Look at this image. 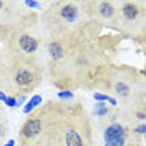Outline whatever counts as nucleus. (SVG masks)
Wrapping results in <instances>:
<instances>
[{
  "mask_svg": "<svg viewBox=\"0 0 146 146\" xmlns=\"http://www.w3.org/2000/svg\"><path fill=\"white\" fill-rule=\"evenodd\" d=\"M5 60V58H3ZM7 63V83L5 93L10 96H25L43 82L46 73L42 66L23 62H5Z\"/></svg>",
  "mask_w": 146,
  "mask_h": 146,
  "instance_id": "obj_6",
  "label": "nucleus"
},
{
  "mask_svg": "<svg viewBox=\"0 0 146 146\" xmlns=\"http://www.w3.org/2000/svg\"><path fill=\"white\" fill-rule=\"evenodd\" d=\"M146 25V3L123 0L118 2V15H116V30L128 36L143 35Z\"/></svg>",
  "mask_w": 146,
  "mask_h": 146,
  "instance_id": "obj_8",
  "label": "nucleus"
},
{
  "mask_svg": "<svg viewBox=\"0 0 146 146\" xmlns=\"http://www.w3.org/2000/svg\"><path fill=\"white\" fill-rule=\"evenodd\" d=\"M60 101H50L45 106L32 111L20 128L17 145L20 146H52L60 116Z\"/></svg>",
  "mask_w": 146,
  "mask_h": 146,
  "instance_id": "obj_4",
  "label": "nucleus"
},
{
  "mask_svg": "<svg viewBox=\"0 0 146 146\" xmlns=\"http://www.w3.org/2000/svg\"><path fill=\"white\" fill-rule=\"evenodd\" d=\"M96 86L106 90L108 95L111 93L119 108L128 110L131 115L138 110H145V80L133 68H116L108 65Z\"/></svg>",
  "mask_w": 146,
  "mask_h": 146,
  "instance_id": "obj_2",
  "label": "nucleus"
},
{
  "mask_svg": "<svg viewBox=\"0 0 146 146\" xmlns=\"http://www.w3.org/2000/svg\"><path fill=\"white\" fill-rule=\"evenodd\" d=\"M43 33L38 27V23H33L30 27H25L15 32L2 46V56L5 62H23L42 66L45 70V55H43Z\"/></svg>",
  "mask_w": 146,
  "mask_h": 146,
  "instance_id": "obj_5",
  "label": "nucleus"
},
{
  "mask_svg": "<svg viewBox=\"0 0 146 146\" xmlns=\"http://www.w3.org/2000/svg\"><path fill=\"white\" fill-rule=\"evenodd\" d=\"M86 9H88L91 22L96 27L116 28L118 2H113V0H93V2H86Z\"/></svg>",
  "mask_w": 146,
  "mask_h": 146,
  "instance_id": "obj_9",
  "label": "nucleus"
},
{
  "mask_svg": "<svg viewBox=\"0 0 146 146\" xmlns=\"http://www.w3.org/2000/svg\"><path fill=\"white\" fill-rule=\"evenodd\" d=\"M15 145H17V143H15V139H9L3 146H15Z\"/></svg>",
  "mask_w": 146,
  "mask_h": 146,
  "instance_id": "obj_17",
  "label": "nucleus"
},
{
  "mask_svg": "<svg viewBox=\"0 0 146 146\" xmlns=\"http://www.w3.org/2000/svg\"><path fill=\"white\" fill-rule=\"evenodd\" d=\"M3 105H7L9 108H17V98L15 96H10V95H7V100H5V103Z\"/></svg>",
  "mask_w": 146,
  "mask_h": 146,
  "instance_id": "obj_15",
  "label": "nucleus"
},
{
  "mask_svg": "<svg viewBox=\"0 0 146 146\" xmlns=\"http://www.w3.org/2000/svg\"><path fill=\"white\" fill-rule=\"evenodd\" d=\"M93 125L82 105L62 103L52 146H93Z\"/></svg>",
  "mask_w": 146,
  "mask_h": 146,
  "instance_id": "obj_3",
  "label": "nucleus"
},
{
  "mask_svg": "<svg viewBox=\"0 0 146 146\" xmlns=\"http://www.w3.org/2000/svg\"><path fill=\"white\" fill-rule=\"evenodd\" d=\"M3 111H5V110H3V105L0 103V113H3Z\"/></svg>",
  "mask_w": 146,
  "mask_h": 146,
  "instance_id": "obj_18",
  "label": "nucleus"
},
{
  "mask_svg": "<svg viewBox=\"0 0 146 146\" xmlns=\"http://www.w3.org/2000/svg\"><path fill=\"white\" fill-rule=\"evenodd\" d=\"M38 23L35 12L17 0H0V42H7L15 32Z\"/></svg>",
  "mask_w": 146,
  "mask_h": 146,
  "instance_id": "obj_7",
  "label": "nucleus"
},
{
  "mask_svg": "<svg viewBox=\"0 0 146 146\" xmlns=\"http://www.w3.org/2000/svg\"><path fill=\"white\" fill-rule=\"evenodd\" d=\"M5 100H7V93L0 90V101H2V103H5Z\"/></svg>",
  "mask_w": 146,
  "mask_h": 146,
  "instance_id": "obj_16",
  "label": "nucleus"
},
{
  "mask_svg": "<svg viewBox=\"0 0 146 146\" xmlns=\"http://www.w3.org/2000/svg\"><path fill=\"white\" fill-rule=\"evenodd\" d=\"M5 83H7V63L2 56V52H0V90H5Z\"/></svg>",
  "mask_w": 146,
  "mask_h": 146,
  "instance_id": "obj_13",
  "label": "nucleus"
},
{
  "mask_svg": "<svg viewBox=\"0 0 146 146\" xmlns=\"http://www.w3.org/2000/svg\"><path fill=\"white\" fill-rule=\"evenodd\" d=\"M38 27L45 38H65L73 43L88 42L90 30L96 27L90 18L86 2H46Z\"/></svg>",
  "mask_w": 146,
  "mask_h": 146,
  "instance_id": "obj_1",
  "label": "nucleus"
},
{
  "mask_svg": "<svg viewBox=\"0 0 146 146\" xmlns=\"http://www.w3.org/2000/svg\"><path fill=\"white\" fill-rule=\"evenodd\" d=\"M9 133H10V121H9L7 113L3 111V113H0V146L5 143Z\"/></svg>",
  "mask_w": 146,
  "mask_h": 146,
  "instance_id": "obj_11",
  "label": "nucleus"
},
{
  "mask_svg": "<svg viewBox=\"0 0 146 146\" xmlns=\"http://www.w3.org/2000/svg\"><path fill=\"white\" fill-rule=\"evenodd\" d=\"M42 100H43V98H42V95H33V96L28 100L27 105L23 106V113H25V115H30L32 111H35V110L42 105Z\"/></svg>",
  "mask_w": 146,
  "mask_h": 146,
  "instance_id": "obj_12",
  "label": "nucleus"
},
{
  "mask_svg": "<svg viewBox=\"0 0 146 146\" xmlns=\"http://www.w3.org/2000/svg\"><path fill=\"white\" fill-rule=\"evenodd\" d=\"M56 98H58L60 103H70L75 98V93L72 90H62V91L56 93Z\"/></svg>",
  "mask_w": 146,
  "mask_h": 146,
  "instance_id": "obj_14",
  "label": "nucleus"
},
{
  "mask_svg": "<svg viewBox=\"0 0 146 146\" xmlns=\"http://www.w3.org/2000/svg\"><path fill=\"white\" fill-rule=\"evenodd\" d=\"M113 111L111 106H108L106 103H95V106L90 113V118L91 119H96V121H103L105 118H108L110 113Z\"/></svg>",
  "mask_w": 146,
  "mask_h": 146,
  "instance_id": "obj_10",
  "label": "nucleus"
}]
</instances>
